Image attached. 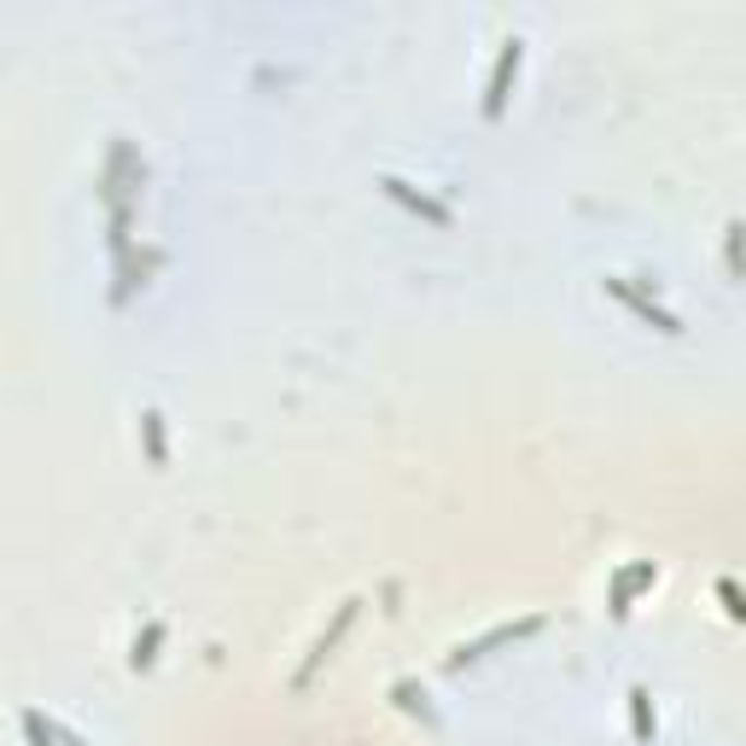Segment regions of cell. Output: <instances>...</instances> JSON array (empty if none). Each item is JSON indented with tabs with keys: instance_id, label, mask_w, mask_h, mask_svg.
<instances>
[{
	"instance_id": "8",
	"label": "cell",
	"mask_w": 746,
	"mask_h": 746,
	"mask_svg": "<svg viewBox=\"0 0 746 746\" xmlns=\"http://www.w3.org/2000/svg\"><path fill=\"white\" fill-rule=\"evenodd\" d=\"M630 729H636V741H653V735H659L653 706H648V688H630Z\"/></svg>"
},
{
	"instance_id": "4",
	"label": "cell",
	"mask_w": 746,
	"mask_h": 746,
	"mask_svg": "<svg viewBox=\"0 0 746 746\" xmlns=\"http://www.w3.org/2000/svg\"><path fill=\"white\" fill-rule=\"evenodd\" d=\"M380 186H385V198H397V205H409L414 216H426L432 228H449L455 216H449V205H437V198H426V193H414L402 176H380Z\"/></svg>"
},
{
	"instance_id": "3",
	"label": "cell",
	"mask_w": 746,
	"mask_h": 746,
	"mask_svg": "<svg viewBox=\"0 0 746 746\" xmlns=\"http://www.w3.org/2000/svg\"><path fill=\"white\" fill-rule=\"evenodd\" d=\"M356 606H362V601H345V606H338V618H333V630H321V636H315V648H310V659H303V665H298V676H292L298 688H303V683H310V676H315V665H327V659H333V648H338V636H345L350 624H356Z\"/></svg>"
},
{
	"instance_id": "5",
	"label": "cell",
	"mask_w": 746,
	"mask_h": 746,
	"mask_svg": "<svg viewBox=\"0 0 746 746\" xmlns=\"http://www.w3.org/2000/svg\"><path fill=\"white\" fill-rule=\"evenodd\" d=\"M537 630V618H525V624H496L490 636H479L472 648H455L449 653V671H461V665H479V659L490 653V648H507V641H519V636H531Z\"/></svg>"
},
{
	"instance_id": "7",
	"label": "cell",
	"mask_w": 746,
	"mask_h": 746,
	"mask_svg": "<svg viewBox=\"0 0 746 746\" xmlns=\"http://www.w3.org/2000/svg\"><path fill=\"white\" fill-rule=\"evenodd\" d=\"M141 437H146V461L164 467V461H169V444H164V414H158V409L141 414Z\"/></svg>"
},
{
	"instance_id": "10",
	"label": "cell",
	"mask_w": 746,
	"mask_h": 746,
	"mask_svg": "<svg viewBox=\"0 0 746 746\" xmlns=\"http://www.w3.org/2000/svg\"><path fill=\"white\" fill-rule=\"evenodd\" d=\"M718 601H723L729 618H741V589H735V578H718Z\"/></svg>"
},
{
	"instance_id": "9",
	"label": "cell",
	"mask_w": 746,
	"mask_h": 746,
	"mask_svg": "<svg viewBox=\"0 0 746 746\" xmlns=\"http://www.w3.org/2000/svg\"><path fill=\"white\" fill-rule=\"evenodd\" d=\"M158 648H164V624H146V636L134 641V653H129V659H134V671H146L152 659H158Z\"/></svg>"
},
{
	"instance_id": "6",
	"label": "cell",
	"mask_w": 746,
	"mask_h": 746,
	"mask_svg": "<svg viewBox=\"0 0 746 746\" xmlns=\"http://www.w3.org/2000/svg\"><path fill=\"white\" fill-rule=\"evenodd\" d=\"M648 583H659V566H653V560H641V566L618 571V583H613V618H624V613H630V601H636Z\"/></svg>"
},
{
	"instance_id": "2",
	"label": "cell",
	"mask_w": 746,
	"mask_h": 746,
	"mask_svg": "<svg viewBox=\"0 0 746 746\" xmlns=\"http://www.w3.org/2000/svg\"><path fill=\"white\" fill-rule=\"evenodd\" d=\"M606 292H613V298H618V303H624V310H630L636 321H648V327H653V333H665V338H676V333H683V321H676L671 310H659V303H653V298H641V292H636V286H630V280H624V275H606Z\"/></svg>"
},
{
	"instance_id": "1",
	"label": "cell",
	"mask_w": 746,
	"mask_h": 746,
	"mask_svg": "<svg viewBox=\"0 0 746 746\" xmlns=\"http://www.w3.org/2000/svg\"><path fill=\"white\" fill-rule=\"evenodd\" d=\"M519 64H525V41H502V53L496 64H490V82H484V117L496 123V117L507 111V94H514V82H519Z\"/></svg>"
}]
</instances>
